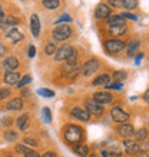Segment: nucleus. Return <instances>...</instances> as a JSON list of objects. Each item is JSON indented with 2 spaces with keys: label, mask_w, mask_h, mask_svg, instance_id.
Wrapping results in <instances>:
<instances>
[{
  "label": "nucleus",
  "mask_w": 149,
  "mask_h": 157,
  "mask_svg": "<svg viewBox=\"0 0 149 157\" xmlns=\"http://www.w3.org/2000/svg\"><path fill=\"white\" fill-rule=\"evenodd\" d=\"M9 96H10V90L9 89H0V100L7 99Z\"/></svg>",
  "instance_id": "37"
},
{
  "label": "nucleus",
  "mask_w": 149,
  "mask_h": 157,
  "mask_svg": "<svg viewBox=\"0 0 149 157\" xmlns=\"http://www.w3.org/2000/svg\"><path fill=\"white\" fill-rule=\"evenodd\" d=\"M135 134V137H136V140H145L146 136H148V132H146V128H141V130H138V132L133 133Z\"/></svg>",
  "instance_id": "26"
},
{
  "label": "nucleus",
  "mask_w": 149,
  "mask_h": 157,
  "mask_svg": "<svg viewBox=\"0 0 149 157\" xmlns=\"http://www.w3.org/2000/svg\"><path fill=\"white\" fill-rule=\"evenodd\" d=\"M98 69H99V62H98L96 59H91V60H87V62L82 66L80 71H82V76L89 77V76L95 75L96 71H98Z\"/></svg>",
  "instance_id": "3"
},
{
  "label": "nucleus",
  "mask_w": 149,
  "mask_h": 157,
  "mask_svg": "<svg viewBox=\"0 0 149 157\" xmlns=\"http://www.w3.org/2000/svg\"><path fill=\"white\" fill-rule=\"evenodd\" d=\"M89 157H98L96 154H89Z\"/></svg>",
  "instance_id": "50"
},
{
  "label": "nucleus",
  "mask_w": 149,
  "mask_h": 157,
  "mask_svg": "<svg viewBox=\"0 0 149 157\" xmlns=\"http://www.w3.org/2000/svg\"><path fill=\"white\" fill-rule=\"evenodd\" d=\"M116 132L122 137H131L135 133V128H133L132 124H120L119 127L116 128Z\"/></svg>",
  "instance_id": "14"
},
{
  "label": "nucleus",
  "mask_w": 149,
  "mask_h": 157,
  "mask_svg": "<svg viewBox=\"0 0 149 157\" xmlns=\"http://www.w3.org/2000/svg\"><path fill=\"white\" fill-rule=\"evenodd\" d=\"M25 157H40V156H39L36 151H33V150H29V151L25 154Z\"/></svg>",
  "instance_id": "41"
},
{
  "label": "nucleus",
  "mask_w": 149,
  "mask_h": 157,
  "mask_svg": "<svg viewBox=\"0 0 149 157\" xmlns=\"http://www.w3.org/2000/svg\"><path fill=\"white\" fill-rule=\"evenodd\" d=\"M93 100L100 106L102 104H109L112 103V96L109 93H106V91H98V93L93 94Z\"/></svg>",
  "instance_id": "8"
},
{
  "label": "nucleus",
  "mask_w": 149,
  "mask_h": 157,
  "mask_svg": "<svg viewBox=\"0 0 149 157\" xmlns=\"http://www.w3.org/2000/svg\"><path fill=\"white\" fill-rule=\"evenodd\" d=\"M95 16H96V19H106V17H109L111 16L109 6H106L105 3H99L95 10Z\"/></svg>",
  "instance_id": "10"
},
{
  "label": "nucleus",
  "mask_w": 149,
  "mask_h": 157,
  "mask_svg": "<svg viewBox=\"0 0 149 157\" xmlns=\"http://www.w3.org/2000/svg\"><path fill=\"white\" fill-rule=\"evenodd\" d=\"M17 23H19V20H17L14 16H7L6 20L2 23V26H3V27H10V26H14V25H17Z\"/></svg>",
  "instance_id": "24"
},
{
  "label": "nucleus",
  "mask_w": 149,
  "mask_h": 157,
  "mask_svg": "<svg viewBox=\"0 0 149 157\" xmlns=\"http://www.w3.org/2000/svg\"><path fill=\"white\" fill-rule=\"evenodd\" d=\"M142 59H143V53H139V54L136 56V59H135V64H139Z\"/></svg>",
  "instance_id": "43"
},
{
  "label": "nucleus",
  "mask_w": 149,
  "mask_h": 157,
  "mask_svg": "<svg viewBox=\"0 0 149 157\" xmlns=\"http://www.w3.org/2000/svg\"><path fill=\"white\" fill-rule=\"evenodd\" d=\"M122 6L126 9H135L138 6V2H135V0H123V2H122Z\"/></svg>",
  "instance_id": "30"
},
{
  "label": "nucleus",
  "mask_w": 149,
  "mask_h": 157,
  "mask_svg": "<svg viewBox=\"0 0 149 157\" xmlns=\"http://www.w3.org/2000/svg\"><path fill=\"white\" fill-rule=\"evenodd\" d=\"M72 116H73L74 119H78V120L87 121V120H89V117H91V114H89V113H87V110H85V109L73 107V109H72Z\"/></svg>",
  "instance_id": "12"
},
{
  "label": "nucleus",
  "mask_w": 149,
  "mask_h": 157,
  "mask_svg": "<svg viewBox=\"0 0 149 157\" xmlns=\"http://www.w3.org/2000/svg\"><path fill=\"white\" fill-rule=\"evenodd\" d=\"M6 37H7L9 40H12L13 43H17V41L23 40V33H22L19 29H16V27H12V29L6 33Z\"/></svg>",
  "instance_id": "13"
},
{
  "label": "nucleus",
  "mask_w": 149,
  "mask_h": 157,
  "mask_svg": "<svg viewBox=\"0 0 149 157\" xmlns=\"http://www.w3.org/2000/svg\"><path fill=\"white\" fill-rule=\"evenodd\" d=\"M22 107H23V101H22V99H19V97L12 99L10 101L6 103V109H7V110H20Z\"/></svg>",
  "instance_id": "18"
},
{
  "label": "nucleus",
  "mask_w": 149,
  "mask_h": 157,
  "mask_svg": "<svg viewBox=\"0 0 149 157\" xmlns=\"http://www.w3.org/2000/svg\"><path fill=\"white\" fill-rule=\"evenodd\" d=\"M73 150H74V153L79 154L80 157L89 156V149H87L86 144H76V146L73 147Z\"/></svg>",
  "instance_id": "20"
},
{
  "label": "nucleus",
  "mask_w": 149,
  "mask_h": 157,
  "mask_svg": "<svg viewBox=\"0 0 149 157\" xmlns=\"http://www.w3.org/2000/svg\"><path fill=\"white\" fill-rule=\"evenodd\" d=\"M125 146V150H126V153L128 154H138L141 151V146L135 143V141H131V140H126L123 143Z\"/></svg>",
  "instance_id": "15"
},
{
  "label": "nucleus",
  "mask_w": 149,
  "mask_h": 157,
  "mask_svg": "<svg viewBox=\"0 0 149 157\" xmlns=\"http://www.w3.org/2000/svg\"><path fill=\"white\" fill-rule=\"evenodd\" d=\"M123 87V84L119 82H115V83H109L108 86L105 87V89H109V90H120Z\"/></svg>",
  "instance_id": "31"
},
{
  "label": "nucleus",
  "mask_w": 149,
  "mask_h": 157,
  "mask_svg": "<svg viewBox=\"0 0 149 157\" xmlns=\"http://www.w3.org/2000/svg\"><path fill=\"white\" fill-rule=\"evenodd\" d=\"M73 52H74V50H73V47H72L70 44H63L59 50H56V56H54V59H56L58 62L67 60V59L72 56V53H73Z\"/></svg>",
  "instance_id": "4"
},
{
  "label": "nucleus",
  "mask_w": 149,
  "mask_h": 157,
  "mask_svg": "<svg viewBox=\"0 0 149 157\" xmlns=\"http://www.w3.org/2000/svg\"><path fill=\"white\" fill-rule=\"evenodd\" d=\"M122 17H123V19H132V20H136V19H138L135 14H131V13H123V14H122Z\"/></svg>",
  "instance_id": "40"
},
{
  "label": "nucleus",
  "mask_w": 149,
  "mask_h": 157,
  "mask_svg": "<svg viewBox=\"0 0 149 157\" xmlns=\"http://www.w3.org/2000/svg\"><path fill=\"white\" fill-rule=\"evenodd\" d=\"M30 82H32V77H30V76H25V77L20 78V82L17 83V87H23V86H26V84L30 83Z\"/></svg>",
  "instance_id": "34"
},
{
  "label": "nucleus",
  "mask_w": 149,
  "mask_h": 157,
  "mask_svg": "<svg viewBox=\"0 0 149 157\" xmlns=\"http://www.w3.org/2000/svg\"><path fill=\"white\" fill-rule=\"evenodd\" d=\"M138 46H139V40H133L132 43L128 46V54L129 56H132V53L138 49Z\"/></svg>",
  "instance_id": "32"
},
{
  "label": "nucleus",
  "mask_w": 149,
  "mask_h": 157,
  "mask_svg": "<svg viewBox=\"0 0 149 157\" xmlns=\"http://www.w3.org/2000/svg\"><path fill=\"white\" fill-rule=\"evenodd\" d=\"M4 53H6V47H4V44L0 43V57H3Z\"/></svg>",
  "instance_id": "44"
},
{
  "label": "nucleus",
  "mask_w": 149,
  "mask_h": 157,
  "mask_svg": "<svg viewBox=\"0 0 149 157\" xmlns=\"http://www.w3.org/2000/svg\"><path fill=\"white\" fill-rule=\"evenodd\" d=\"M14 150H16L17 154H23V156H25V154L29 151V149H27L25 144H17L16 147H14Z\"/></svg>",
  "instance_id": "33"
},
{
  "label": "nucleus",
  "mask_w": 149,
  "mask_h": 157,
  "mask_svg": "<svg viewBox=\"0 0 149 157\" xmlns=\"http://www.w3.org/2000/svg\"><path fill=\"white\" fill-rule=\"evenodd\" d=\"M111 83V76L108 75V73H103V75H100V76H98V77L93 80V86H103V87H106Z\"/></svg>",
  "instance_id": "17"
},
{
  "label": "nucleus",
  "mask_w": 149,
  "mask_h": 157,
  "mask_svg": "<svg viewBox=\"0 0 149 157\" xmlns=\"http://www.w3.org/2000/svg\"><path fill=\"white\" fill-rule=\"evenodd\" d=\"M125 47V41L123 40H116V39H112L105 43V49L108 50L109 53H118V52H122Z\"/></svg>",
  "instance_id": "6"
},
{
  "label": "nucleus",
  "mask_w": 149,
  "mask_h": 157,
  "mask_svg": "<svg viewBox=\"0 0 149 157\" xmlns=\"http://www.w3.org/2000/svg\"><path fill=\"white\" fill-rule=\"evenodd\" d=\"M145 99H146V100H149V90H146V93H145Z\"/></svg>",
  "instance_id": "49"
},
{
  "label": "nucleus",
  "mask_w": 149,
  "mask_h": 157,
  "mask_svg": "<svg viewBox=\"0 0 149 157\" xmlns=\"http://www.w3.org/2000/svg\"><path fill=\"white\" fill-rule=\"evenodd\" d=\"M4 139H6V141H9V143H13V141L17 140V133L13 132V130H9V132L4 133Z\"/></svg>",
  "instance_id": "25"
},
{
  "label": "nucleus",
  "mask_w": 149,
  "mask_h": 157,
  "mask_svg": "<svg viewBox=\"0 0 149 157\" xmlns=\"http://www.w3.org/2000/svg\"><path fill=\"white\" fill-rule=\"evenodd\" d=\"M46 54H52V53H56V46L53 43H47L46 44V49H45Z\"/></svg>",
  "instance_id": "35"
},
{
  "label": "nucleus",
  "mask_w": 149,
  "mask_h": 157,
  "mask_svg": "<svg viewBox=\"0 0 149 157\" xmlns=\"http://www.w3.org/2000/svg\"><path fill=\"white\" fill-rule=\"evenodd\" d=\"M34 54H36V47H34V46H30L29 52H27V56L32 59V57H34Z\"/></svg>",
  "instance_id": "39"
},
{
  "label": "nucleus",
  "mask_w": 149,
  "mask_h": 157,
  "mask_svg": "<svg viewBox=\"0 0 149 157\" xmlns=\"http://www.w3.org/2000/svg\"><path fill=\"white\" fill-rule=\"evenodd\" d=\"M37 93H39L42 97H47V99L54 96V91L53 90H47V89H39V90H37Z\"/></svg>",
  "instance_id": "27"
},
{
  "label": "nucleus",
  "mask_w": 149,
  "mask_h": 157,
  "mask_svg": "<svg viewBox=\"0 0 149 157\" xmlns=\"http://www.w3.org/2000/svg\"><path fill=\"white\" fill-rule=\"evenodd\" d=\"M42 157H56V154H54L53 151H47V153H45Z\"/></svg>",
  "instance_id": "45"
},
{
  "label": "nucleus",
  "mask_w": 149,
  "mask_h": 157,
  "mask_svg": "<svg viewBox=\"0 0 149 157\" xmlns=\"http://www.w3.org/2000/svg\"><path fill=\"white\" fill-rule=\"evenodd\" d=\"M102 156H103V157H109V153H108V151H102Z\"/></svg>",
  "instance_id": "48"
},
{
  "label": "nucleus",
  "mask_w": 149,
  "mask_h": 157,
  "mask_svg": "<svg viewBox=\"0 0 149 157\" xmlns=\"http://www.w3.org/2000/svg\"><path fill=\"white\" fill-rule=\"evenodd\" d=\"M113 78H115L116 82L122 83V80H123V78H126V71H125V70L115 71V75H113Z\"/></svg>",
  "instance_id": "29"
},
{
  "label": "nucleus",
  "mask_w": 149,
  "mask_h": 157,
  "mask_svg": "<svg viewBox=\"0 0 149 157\" xmlns=\"http://www.w3.org/2000/svg\"><path fill=\"white\" fill-rule=\"evenodd\" d=\"M72 34V29L67 25H60L53 30V39L56 41H63L67 40Z\"/></svg>",
  "instance_id": "2"
},
{
  "label": "nucleus",
  "mask_w": 149,
  "mask_h": 157,
  "mask_svg": "<svg viewBox=\"0 0 149 157\" xmlns=\"http://www.w3.org/2000/svg\"><path fill=\"white\" fill-rule=\"evenodd\" d=\"M20 73H16V71H6L4 73V82H6V84H9V86H14V84H17V83L20 82Z\"/></svg>",
  "instance_id": "9"
},
{
  "label": "nucleus",
  "mask_w": 149,
  "mask_h": 157,
  "mask_svg": "<svg viewBox=\"0 0 149 157\" xmlns=\"http://www.w3.org/2000/svg\"><path fill=\"white\" fill-rule=\"evenodd\" d=\"M109 26H125V19L120 14H118V16H112L109 17V20H108Z\"/></svg>",
  "instance_id": "21"
},
{
  "label": "nucleus",
  "mask_w": 149,
  "mask_h": 157,
  "mask_svg": "<svg viewBox=\"0 0 149 157\" xmlns=\"http://www.w3.org/2000/svg\"><path fill=\"white\" fill-rule=\"evenodd\" d=\"M85 110H87L89 114H95V116H100L103 113V109L100 104H98L95 100H85Z\"/></svg>",
  "instance_id": "7"
},
{
  "label": "nucleus",
  "mask_w": 149,
  "mask_h": 157,
  "mask_svg": "<svg viewBox=\"0 0 149 157\" xmlns=\"http://www.w3.org/2000/svg\"><path fill=\"white\" fill-rule=\"evenodd\" d=\"M109 4H112V6H115V7H120V6H122V2H116V0H111V2H109Z\"/></svg>",
  "instance_id": "42"
},
{
  "label": "nucleus",
  "mask_w": 149,
  "mask_h": 157,
  "mask_svg": "<svg viewBox=\"0 0 149 157\" xmlns=\"http://www.w3.org/2000/svg\"><path fill=\"white\" fill-rule=\"evenodd\" d=\"M72 20V17L69 16V14H62V16H60V19H58V20H56V23H58V25H60V23H63V21H70Z\"/></svg>",
  "instance_id": "38"
},
{
  "label": "nucleus",
  "mask_w": 149,
  "mask_h": 157,
  "mask_svg": "<svg viewBox=\"0 0 149 157\" xmlns=\"http://www.w3.org/2000/svg\"><path fill=\"white\" fill-rule=\"evenodd\" d=\"M4 17V14H3V10H2V7H0V20Z\"/></svg>",
  "instance_id": "47"
},
{
  "label": "nucleus",
  "mask_w": 149,
  "mask_h": 157,
  "mask_svg": "<svg viewBox=\"0 0 149 157\" xmlns=\"http://www.w3.org/2000/svg\"><path fill=\"white\" fill-rule=\"evenodd\" d=\"M17 127L20 130H26L29 126V114H22L20 117H17Z\"/></svg>",
  "instance_id": "19"
},
{
  "label": "nucleus",
  "mask_w": 149,
  "mask_h": 157,
  "mask_svg": "<svg viewBox=\"0 0 149 157\" xmlns=\"http://www.w3.org/2000/svg\"><path fill=\"white\" fill-rule=\"evenodd\" d=\"M109 32H111L113 36H122V34H125V32H126V26H112L111 29H109Z\"/></svg>",
  "instance_id": "22"
},
{
  "label": "nucleus",
  "mask_w": 149,
  "mask_h": 157,
  "mask_svg": "<svg viewBox=\"0 0 149 157\" xmlns=\"http://www.w3.org/2000/svg\"><path fill=\"white\" fill-rule=\"evenodd\" d=\"M138 154H139L138 157H148V154H146V153H142V151H139Z\"/></svg>",
  "instance_id": "46"
},
{
  "label": "nucleus",
  "mask_w": 149,
  "mask_h": 157,
  "mask_svg": "<svg viewBox=\"0 0 149 157\" xmlns=\"http://www.w3.org/2000/svg\"><path fill=\"white\" fill-rule=\"evenodd\" d=\"M82 139V128L78 127V126H67L65 128V140L67 143H79Z\"/></svg>",
  "instance_id": "1"
},
{
  "label": "nucleus",
  "mask_w": 149,
  "mask_h": 157,
  "mask_svg": "<svg viewBox=\"0 0 149 157\" xmlns=\"http://www.w3.org/2000/svg\"><path fill=\"white\" fill-rule=\"evenodd\" d=\"M42 4H43L46 9L54 10V9H58L59 6H60V2H59V0H45V2H42Z\"/></svg>",
  "instance_id": "23"
},
{
  "label": "nucleus",
  "mask_w": 149,
  "mask_h": 157,
  "mask_svg": "<svg viewBox=\"0 0 149 157\" xmlns=\"http://www.w3.org/2000/svg\"><path fill=\"white\" fill-rule=\"evenodd\" d=\"M30 29H32V34L34 37H39V34H40V20H39L37 14H32V17H30Z\"/></svg>",
  "instance_id": "11"
},
{
  "label": "nucleus",
  "mask_w": 149,
  "mask_h": 157,
  "mask_svg": "<svg viewBox=\"0 0 149 157\" xmlns=\"http://www.w3.org/2000/svg\"><path fill=\"white\" fill-rule=\"evenodd\" d=\"M42 114H43V119H45L46 123H52V113H50L49 107H45L42 110Z\"/></svg>",
  "instance_id": "28"
},
{
  "label": "nucleus",
  "mask_w": 149,
  "mask_h": 157,
  "mask_svg": "<svg viewBox=\"0 0 149 157\" xmlns=\"http://www.w3.org/2000/svg\"><path fill=\"white\" fill-rule=\"evenodd\" d=\"M23 143H25V146H30V147H36L37 146V141L34 139H29V137H26Z\"/></svg>",
  "instance_id": "36"
},
{
  "label": "nucleus",
  "mask_w": 149,
  "mask_h": 157,
  "mask_svg": "<svg viewBox=\"0 0 149 157\" xmlns=\"http://www.w3.org/2000/svg\"><path fill=\"white\" fill-rule=\"evenodd\" d=\"M111 116H112V120L116 121V123H122L125 124V121L129 120V114L126 112H123L120 107H113L111 110Z\"/></svg>",
  "instance_id": "5"
},
{
  "label": "nucleus",
  "mask_w": 149,
  "mask_h": 157,
  "mask_svg": "<svg viewBox=\"0 0 149 157\" xmlns=\"http://www.w3.org/2000/svg\"><path fill=\"white\" fill-rule=\"evenodd\" d=\"M17 66H19V60H17L16 57H13V56H10V57L4 59L3 62V67L6 69L7 71H13L14 69H17Z\"/></svg>",
  "instance_id": "16"
}]
</instances>
